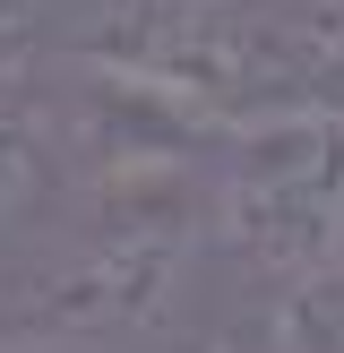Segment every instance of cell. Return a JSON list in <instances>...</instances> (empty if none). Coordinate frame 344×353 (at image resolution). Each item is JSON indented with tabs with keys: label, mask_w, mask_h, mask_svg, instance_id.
<instances>
[{
	"label": "cell",
	"mask_w": 344,
	"mask_h": 353,
	"mask_svg": "<svg viewBox=\"0 0 344 353\" xmlns=\"http://www.w3.org/2000/svg\"><path fill=\"white\" fill-rule=\"evenodd\" d=\"M34 17H43V0H0V34H34Z\"/></svg>",
	"instance_id": "obj_3"
},
{
	"label": "cell",
	"mask_w": 344,
	"mask_h": 353,
	"mask_svg": "<svg viewBox=\"0 0 344 353\" xmlns=\"http://www.w3.org/2000/svg\"><path fill=\"white\" fill-rule=\"evenodd\" d=\"M215 216L258 268L310 276L344 233V112H267L215 130Z\"/></svg>",
	"instance_id": "obj_1"
},
{
	"label": "cell",
	"mask_w": 344,
	"mask_h": 353,
	"mask_svg": "<svg viewBox=\"0 0 344 353\" xmlns=\"http://www.w3.org/2000/svg\"><path fill=\"white\" fill-rule=\"evenodd\" d=\"M26 69V34H0V78H17Z\"/></svg>",
	"instance_id": "obj_4"
},
{
	"label": "cell",
	"mask_w": 344,
	"mask_h": 353,
	"mask_svg": "<svg viewBox=\"0 0 344 353\" xmlns=\"http://www.w3.org/2000/svg\"><path fill=\"white\" fill-rule=\"evenodd\" d=\"M336 259H344V233H336Z\"/></svg>",
	"instance_id": "obj_5"
},
{
	"label": "cell",
	"mask_w": 344,
	"mask_h": 353,
	"mask_svg": "<svg viewBox=\"0 0 344 353\" xmlns=\"http://www.w3.org/2000/svg\"><path fill=\"white\" fill-rule=\"evenodd\" d=\"M52 181V121L17 78H0V224L26 216Z\"/></svg>",
	"instance_id": "obj_2"
}]
</instances>
